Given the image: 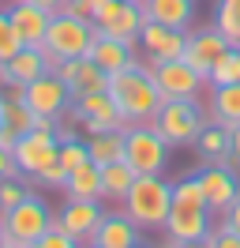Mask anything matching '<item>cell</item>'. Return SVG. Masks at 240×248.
Segmentation results:
<instances>
[{"label":"cell","mask_w":240,"mask_h":248,"mask_svg":"<svg viewBox=\"0 0 240 248\" xmlns=\"http://www.w3.org/2000/svg\"><path fill=\"white\" fill-rule=\"evenodd\" d=\"M94 38H98L94 19H79V16H68V12H57V16L49 19L45 42L38 46V49H42V57H45V68L57 72L64 61L87 57L90 46H94Z\"/></svg>","instance_id":"277c9868"},{"label":"cell","mask_w":240,"mask_h":248,"mask_svg":"<svg viewBox=\"0 0 240 248\" xmlns=\"http://www.w3.org/2000/svg\"><path fill=\"white\" fill-rule=\"evenodd\" d=\"M225 49H229V38H225L218 27H210V31H195V34H188V42H184V61L207 79L210 68L225 57Z\"/></svg>","instance_id":"7c38bea8"},{"label":"cell","mask_w":240,"mask_h":248,"mask_svg":"<svg viewBox=\"0 0 240 248\" xmlns=\"http://www.w3.org/2000/svg\"><path fill=\"white\" fill-rule=\"evenodd\" d=\"M75 245H79V241H75L72 233L60 226V218H53V222H49V230H45L42 241H38V248H75Z\"/></svg>","instance_id":"d6a6232c"},{"label":"cell","mask_w":240,"mask_h":248,"mask_svg":"<svg viewBox=\"0 0 240 248\" xmlns=\"http://www.w3.org/2000/svg\"><path fill=\"white\" fill-rule=\"evenodd\" d=\"M210 203L199 188V177H188L173 185V207H169V222H165V245L184 248V245H203L210 233Z\"/></svg>","instance_id":"6da1fadb"},{"label":"cell","mask_w":240,"mask_h":248,"mask_svg":"<svg viewBox=\"0 0 240 248\" xmlns=\"http://www.w3.org/2000/svg\"><path fill=\"white\" fill-rule=\"evenodd\" d=\"M23 102H27L38 117H64V109L72 106V94H68V87H64V79L57 76V72H42V76L34 79V83H27L23 87Z\"/></svg>","instance_id":"8fae6325"},{"label":"cell","mask_w":240,"mask_h":248,"mask_svg":"<svg viewBox=\"0 0 240 248\" xmlns=\"http://www.w3.org/2000/svg\"><path fill=\"white\" fill-rule=\"evenodd\" d=\"M8 16H12L15 31L23 38V46H42L45 42V31H49V12L38 8V4H30V0H15L12 8H8Z\"/></svg>","instance_id":"ac0fdd59"},{"label":"cell","mask_w":240,"mask_h":248,"mask_svg":"<svg viewBox=\"0 0 240 248\" xmlns=\"http://www.w3.org/2000/svg\"><path fill=\"white\" fill-rule=\"evenodd\" d=\"M207 83H210V87H222V83H240V49H237V46L225 49V57L214 64V68H210Z\"/></svg>","instance_id":"f1b7e54d"},{"label":"cell","mask_w":240,"mask_h":248,"mask_svg":"<svg viewBox=\"0 0 240 248\" xmlns=\"http://www.w3.org/2000/svg\"><path fill=\"white\" fill-rule=\"evenodd\" d=\"M150 76H154V83H158V91H162L165 102H173V98H199V91L207 87V79L199 76L184 57L154 61L150 64Z\"/></svg>","instance_id":"ba28073f"},{"label":"cell","mask_w":240,"mask_h":248,"mask_svg":"<svg viewBox=\"0 0 240 248\" xmlns=\"http://www.w3.org/2000/svg\"><path fill=\"white\" fill-rule=\"evenodd\" d=\"M87 57H94V64L102 68L105 76H117L128 64H135L132 42H120V38H109V34H98V38H94V46H90Z\"/></svg>","instance_id":"ffe728a7"},{"label":"cell","mask_w":240,"mask_h":248,"mask_svg":"<svg viewBox=\"0 0 240 248\" xmlns=\"http://www.w3.org/2000/svg\"><path fill=\"white\" fill-rule=\"evenodd\" d=\"M229 151H233V166H240V124L229 128Z\"/></svg>","instance_id":"8d00e7d4"},{"label":"cell","mask_w":240,"mask_h":248,"mask_svg":"<svg viewBox=\"0 0 240 248\" xmlns=\"http://www.w3.org/2000/svg\"><path fill=\"white\" fill-rule=\"evenodd\" d=\"M105 4H109V0H90V8H94V12H98V8H105Z\"/></svg>","instance_id":"f35d334b"},{"label":"cell","mask_w":240,"mask_h":248,"mask_svg":"<svg viewBox=\"0 0 240 248\" xmlns=\"http://www.w3.org/2000/svg\"><path fill=\"white\" fill-rule=\"evenodd\" d=\"M19 49H23V38H19V31H15L12 16H8V12H0V64L12 61Z\"/></svg>","instance_id":"4dcf8cb0"},{"label":"cell","mask_w":240,"mask_h":248,"mask_svg":"<svg viewBox=\"0 0 240 248\" xmlns=\"http://www.w3.org/2000/svg\"><path fill=\"white\" fill-rule=\"evenodd\" d=\"M139 226H135L128 215H105L98 222V230L90 237V245L94 248H135L139 245Z\"/></svg>","instance_id":"d6986e66"},{"label":"cell","mask_w":240,"mask_h":248,"mask_svg":"<svg viewBox=\"0 0 240 248\" xmlns=\"http://www.w3.org/2000/svg\"><path fill=\"white\" fill-rule=\"evenodd\" d=\"M199 188H203V196H207L214 215L218 211L225 215L233 207V200L240 196V181H237V173H233V166H207V170L199 173Z\"/></svg>","instance_id":"9a60e30c"},{"label":"cell","mask_w":240,"mask_h":248,"mask_svg":"<svg viewBox=\"0 0 240 248\" xmlns=\"http://www.w3.org/2000/svg\"><path fill=\"white\" fill-rule=\"evenodd\" d=\"M225 230L240 233V196H237V200H233V207L225 211Z\"/></svg>","instance_id":"d590c367"},{"label":"cell","mask_w":240,"mask_h":248,"mask_svg":"<svg viewBox=\"0 0 240 248\" xmlns=\"http://www.w3.org/2000/svg\"><path fill=\"white\" fill-rule=\"evenodd\" d=\"M0 132H4V98H0Z\"/></svg>","instance_id":"ab89813d"},{"label":"cell","mask_w":240,"mask_h":248,"mask_svg":"<svg viewBox=\"0 0 240 248\" xmlns=\"http://www.w3.org/2000/svg\"><path fill=\"white\" fill-rule=\"evenodd\" d=\"M42 72H49V68H45L42 49H38V46H23L12 61L0 64V83H4V87H12V91H23V87L34 83Z\"/></svg>","instance_id":"2e32d148"},{"label":"cell","mask_w":240,"mask_h":248,"mask_svg":"<svg viewBox=\"0 0 240 248\" xmlns=\"http://www.w3.org/2000/svg\"><path fill=\"white\" fill-rule=\"evenodd\" d=\"M90 147V162L102 170L109 162H124V128H113V132H98L87 140Z\"/></svg>","instance_id":"484cf974"},{"label":"cell","mask_w":240,"mask_h":248,"mask_svg":"<svg viewBox=\"0 0 240 248\" xmlns=\"http://www.w3.org/2000/svg\"><path fill=\"white\" fill-rule=\"evenodd\" d=\"M57 76L64 79V87L72 98H83V94H94V91H109V76L94 64V57H72L57 68Z\"/></svg>","instance_id":"5bb4252c"},{"label":"cell","mask_w":240,"mask_h":248,"mask_svg":"<svg viewBox=\"0 0 240 248\" xmlns=\"http://www.w3.org/2000/svg\"><path fill=\"white\" fill-rule=\"evenodd\" d=\"M184 42H188V31L165 27V23H154V19H147L143 31H139V46H143V53L150 57V64L184 57Z\"/></svg>","instance_id":"4fadbf2b"},{"label":"cell","mask_w":240,"mask_h":248,"mask_svg":"<svg viewBox=\"0 0 240 248\" xmlns=\"http://www.w3.org/2000/svg\"><path fill=\"white\" fill-rule=\"evenodd\" d=\"M57 136H60V155H57V162H60L68 173H72L75 166L90 162V147H87V143H79L75 136H68V132H57Z\"/></svg>","instance_id":"f546056e"},{"label":"cell","mask_w":240,"mask_h":248,"mask_svg":"<svg viewBox=\"0 0 240 248\" xmlns=\"http://www.w3.org/2000/svg\"><path fill=\"white\" fill-rule=\"evenodd\" d=\"M15 166L19 173H30V177H38V173L49 166V162H57L60 155V136L57 128H30L27 136H19L15 140Z\"/></svg>","instance_id":"9c48e42d"},{"label":"cell","mask_w":240,"mask_h":248,"mask_svg":"<svg viewBox=\"0 0 240 248\" xmlns=\"http://www.w3.org/2000/svg\"><path fill=\"white\" fill-rule=\"evenodd\" d=\"M210 121L225 124V128H237L240 124V83H222V87H214Z\"/></svg>","instance_id":"d4e9b609"},{"label":"cell","mask_w":240,"mask_h":248,"mask_svg":"<svg viewBox=\"0 0 240 248\" xmlns=\"http://www.w3.org/2000/svg\"><path fill=\"white\" fill-rule=\"evenodd\" d=\"M143 0H109L105 8L94 12V27L98 34H109V38H120V42H139V31H143Z\"/></svg>","instance_id":"52a82bcc"},{"label":"cell","mask_w":240,"mask_h":248,"mask_svg":"<svg viewBox=\"0 0 240 248\" xmlns=\"http://www.w3.org/2000/svg\"><path fill=\"white\" fill-rule=\"evenodd\" d=\"M0 222L15 233L19 248H38V241H42V233L49 230L53 215H49V207H45L42 200L27 196L23 203H15L12 211H4V215H0Z\"/></svg>","instance_id":"30bf717a"},{"label":"cell","mask_w":240,"mask_h":248,"mask_svg":"<svg viewBox=\"0 0 240 248\" xmlns=\"http://www.w3.org/2000/svg\"><path fill=\"white\" fill-rule=\"evenodd\" d=\"M4 128L15 132V136H27L30 128H38V113L23 102V94L19 98H4Z\"/></svg>","instance_id":"4316f807"},{"label":"cell","mask_w":240,"mask_h":248,"mask_svg":"<svg viewBox=\"0 0 240 248\" xmlns=\"http://www.w3.org/2000/svg\"><path fill=\"white\" fill-rule=\"evenodd\" d=\"M0 233H4V222H0Z\"/></svg>","instance_id":"60d3db41"},{"label":"cell","mask_w":240,"mask_h":248,"mask_svg":"<svg viewBox=\"0 0 240 248\" xmlns=\"http://www.w3.org/2000/svg\"><path fill=\"white\" fill-rule=\"evenodd\" d=\"M19 173V166H15V155L8 151V147H0V181L4 177H15Z\"/></svg>","instance_id":"e575fe53"},{"label":"cell","mask_w":240,"mask_h":248,"mask_svg":"<svg viewBox=\"0 0 240 248\" xmlns=\"http://www.w3.org/2000/svg\"><path fill=\"white\" fill-rule=\"evenodd\" d=\"M27 196H30V192L23 188L19 177H4V181H0V215H4V211H12L15 203H23Z\"/></svg>","instance_id":"1f68e13d"},{"label":"cell","mask_w":240,"mask_h":248,"mask_svg":"<svg viewBox=\"0 0 240 248\" xmlns=\"http://www.w3.org/2000/svg\"><path fill=\"white\" fill-rule=\"evenodd\" d=\"M124 162L135 173H165L169 143L154 132V124H128L124 128Z\"/></svg>","instance_id":"8992f818"},{"label":"cell","mask_w":240,"mask_h":248,"mask_svg":"<svg viewBox=\"0 0 240 248\" xmlns=\"http://www.w3.org/2000/svg\"><path fill=\"white\" fill-rule=\"evenodd\" d=\"M154 132L162 136L169 147H184V143H195L199 132L207 128V113L199 106V98H173V102H162L158 117H154Z\"/></svg>","instance_id":"5b68a950"},{"label":"cell","mask_w":240,"mask_h":248,"mask_svg":"<svg viewBox=\"0 0 240 248\" xmlns=\"http://www.w3.org/2000/svg\"><path fill=\"white\" fill-rule=\"evenodd\" d=\"M135 177L139 173L128 166V162H109L102 166V203H124V196L132 192Z\"/></svg>","instance_id":"603a6c76"},{"label":"cell","mask_w":240,"mask_h":248,"mask_svg":"<svg viewBox=\"0 0 240 248\" xmlns=\"http://www.w3.org/2000/svg\"><path fill=\"white\" fill-rule=\"evenodd\" d=\"M214 27L229 38V46H240V0H218Z\"/></svg>","instance_id":"83f0119b"},{"label":"cell","mask_w":240,"mask_h":248,"mask_svg":"<svg viewBox=\"0 0 240 248\" xmlns=\"http://www.w3.org/2000/svg\"><path fill=\"white\" fill-rule=\"evenodd\" d=\"M143 16L165 27L188 31L195 19V0H143Z\"/></svg>","instance_id":"44dd1931"},{"label":"cell","mask_w":240,"mask_h":248,"mask_svg":"<svg viewBox=\"0 0 240 248\" xmlns=\"http://www.w3.org/2000/svg\"><path fill=\"white\" fill-rule=\"evenodd\" d=\"M30 4H38V8H45L49 16H57L60 8H64V0H30Z\"/></svg>","instance_id":"74e56055"},{"label":"cell","mask_w":240,"mask_h":248,"mask_svg":"<svg viewBox=\"0 0 240 248\" xmlns=\"http://www.w3.org/2000/svg\"><path fill=\"white\" fill-rule=\"evenodd\" d=\"M102 200H68V207L60 211V226L72 233L79 245H90V237L102 222Z\"/></svg>","instance_id":"e0dca14e"},{"label":"cell","mask_w":240,"mask_h":248,"mask_svg":"<svg viewBox=\"0 0 240 248\" xmlns=\"http://www.w3.org/2000/svg\"><path fill=\"white\" fill-rule=\"evenodd\" d=\"M195 147H199V155H203V162H207V166H233V151H229V128H225V124L210 121L207 128L199 132Z\"/></svg>","instance_id":"7402d4cb"},{"label":"cell","mask_w":240,"mask_h":248,"mask_svg":"<svg viewBox=\"0 0 240 248\" xmlns=\"http://www.w3.org/2000/svg\"><path fill=\"white\" fill-rule=\"evenodd\" d=\"M169 207H173V185L162 181V173H139L132 192L124 196V215L143 233H165Z\"/></svg>","instance_id":"3957f363"},{"label":"cell","mask_w":240,"mask_h":248,"mask_svg":"<svg viewBox=\"0 0 240 248\" xmlns=\"http://www.w3.org/2000/svg\"><path fill=\"white\" fill-rule=\"evenodd\" d=\"M38 181H42V185H49V188H64V181H68V170H64L60 162H49V166L38 173Z\"/></svg>","instance_id":"836d02e7"},{"label":"cell","mask_w":240,"mask_h":248,"mask_svg":"<svg viewBox=\"0 0 240 248\" xmlns=\"http://www.w3.org/2000/svg\"><path fill=\"white\" fill-rule=\"evenodd\" d=\"M237 49H240V46H237Z\"/></svg>","instance_id":"b9f144b4"},{"label":"cell","mask_w":240,"mask_h":248,"mask_svg":"<svg viewBox=\"0 0 240 248\" xmlns=\"http://www.w3.org/2000/svg\"><path fill=\"white\" fill-rule=\"evenodd\" d=\"M64 192H68V200H102V170L94 162L75 166L64 181Z\"/></svg>","instance_id":"cb8c5ba5"},{"label":"cell","mask_w":240,"mask_h":248,"mask_svg":"<svg viewBox=\"0 0 240 248\" xmlns=\"http://www.w3.org/2000/svg\"><path fill=\"white\" fill-rule=\"evenodd\" d=\"M109 94H113L117 109L128 117V124H150L165 102L150 68H143V64H128L124 72L109 76Z\"/></svg>","instance_id":"7a4b0ae2"}]
</instances>
